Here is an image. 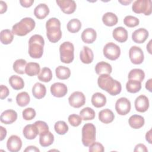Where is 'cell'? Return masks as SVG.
<instances>
[{
	"instance_id": "5bb4252c",
	"label": "cell",
	"mask_w": 152,
	"mask_h": 152,
	"mask_svg": "<svg viewBox=\"0 0 152 152\" xmlns=\"http://www.w3.org/2000/svg\"><path fill=\"white\" fill-rule=\"evenodd\" d=\"M67 92L66 86L62 83H55L50 87V93L56 97H62L66 94Z\"/></svg>"
},
{
	"instance_id": "681fc988",
	"label": "cell",
	"mask_w": 152,
	"mask_h": 152,
	"mask_svg": "<svg viewBox=\"0 0 152 152\" xmlns=\"http://www.w3.org/2000/svg\"><path fill=\"white\" fill-rule=\"evenodd\" d=\"M20 3L21 5L25 8L30 7L34 3L33 0H20Z\"/></svg>"
},
{
	"instance_id": "f5cc1de1",
	"label": "cell",
	"mask_w": 152,
	"mask_h": 152,
	"mask_svg": "<svg viewBox=\"0 0 152 152\" xmlns=\"http://www.w3.org/2000/svg\"><path fill=\"white\" fill-rule=\"evenodd\" d=\"M24 152H28V151H33V152H39L40 150L38 148H37L36 146L33 145H30L28 146L24 150Z\"/></svg>"
},
{
	"instance_id": "7a4b0ae2",
	"label": "cell",
	"mask_w": 152,
	"mask_h": 152,
	"mask_svg": "<svg viewBox=\"0 0 152 152\" xmlns=\"http://www.w3.org/2000/svg\"><path fill=\"white\" fill-rule=\"evenodd\" d=\"M46 36L52 43L58 42L62 37L61 22L56 18H50L46 23Z\"/></svg>"
},
{
	"instance_id": "6da1fadb",
	"label": "cell",
	"mask_w": 152,
	"mask_h": 152,
	"mask_svg": "<svg viewBox=\"0 0 152 152\" xmlns=\"http://www.w3.org/2000/svg\"><path fill=\"white\" fill-rule=\"evenodd\" d=\"M99 87L112 96L119 94L122 90L120 82L114 80L110 74H101L97 79Z\"/></svg>"
},
{
	"instance_id": "2e32d148",
	"label": "cell",
	"mask_w": 152,
	"mask_h": 152,
	"mask_svg": "<svg viewBox=\"0 0 152 152\" xmlns=\"http://www.w3.org/2000/svg\"><path fill=\"white\" fill-rule=\"evenodd\" d=\"M17 119V112L12 109H8L4 111L0 116L1 122L8 125L14 122Z\"/></svg>"
},
{
	"instance_id": "11a10c76",
	"label": "cell",
	"mask_w": 152,
	"mask_h": 152,
	"mask_svg": "<svg viewBox=\"0 0 152 152\" xmlns=\"http://www.w3.org/2000/svg\"><path fill=\"white\" fill-rule=\"evenodd\" d=\"M151 82H152V79L150 78L145 83V88L147 89L150 92L152 91V87H151Z\"/></svg>"
},
{
	"instance_id": "74e56055",
	"label": "cell",
	"mask_w": 152,
	"mask_h": 152,
	"mask_svg": "<svg viewBox=\"0 0 152 152\" xmlns=\"http://www.w3.org/2000/svg\"><path fill=\"white\" fill-rule=\"evenodd\" d=\"M81 28V23L77 18H73L69 20L67 24L68 30L72 33H75L80 31Z\"/></svg>"
},
{
	"instance_id": "d6a6232c",
	"label": "cell",
	"mask_w": 152,
	"mask_h": 152,
	"mask_svg": "<svg viewBox=\"0 0 152 152\" xmlns=\"http://www.w3.org/2000/svg\"><path fill=\"white\" fill-rule=\"evenodd\" d=\"M128 77L129 80H134L142 82L145 78V73L141 69L134 68L130 71Z\"/></svg>"
},
{
	"instance_id": "3957f363",
	"label": "cell",
	"mask_w": 152,
	"mask_h": 152,
	"mask_svg": "<svg viewBox=\"0 0 152 152\" xmlns=\"http://www.w3.org/2000/svg\"><path fill=\"white\" fill-rule=\"evenodd\" d=\"M45 40L39 34H34L28 40V54L32 58H40L43 53Z\"/></svg>"
},
{
	"instance_id": "d590c367",
	"label": "cell",
	"mask_w": 152,
	"mask_h": 152,
	"mask_svg": "<svg viewBox=\"0 0 152 152\" xmlns=\"http://www.w3.org/2000/svg\"><path fill=\"white\" fill-rule=\"evenodd\" d=\"M38 79L43 82L48 83L52 78V72L51 69L48 67L43 68L38 74Z\"/></svg>"
},
{
	"instance_id": "bcb514c9",
	"label": "cell",
	"mask_w": 152,
	"mask_h": 152,
	"mask_svg": "<svg viewBox=\"0 0 152 152\" xmlns=\"http://www.w3.org/2000/svg\"><path fill=\"white\" fill-rule=\"evenodd\" d=\"M104 150L103 145L99 142H93L90 146H89V151L91 152H103Z\"/></svg>"
},
{
	"instance_id": "ab89813d",
	"label": "cell",
	"mask_w": 152,
	"mask_h": 152,
	"mask_svg": "<svg viewBox=\"0 0 152 152\" xmlns=\"http://www.w3.org/2000/svg\"><path fill=\"white\" fill-rule=\"evenodd\" d=\"M80 116L84 121L92 120L95 118V112L91 107H86L80 112Z\"/></svg>"
},
{
	"instance_id": "9a60e30c",
	"label": "cell",
	"mask_w": 152,
	"mask_h": 152,
	"mask_svg": "<svg viewBox=\"0 0 152 152\" xmlns=\"http://www.w3.org/2000/svg\"><path fill=\"white\" fill-rule=\"evenodd\" d=\"M134 104L137 111L141 113L145 112L149 107L148 99L145 95H140L135 99Z\"/></svg>"
},
{
	"instance_id": "44dd1931",
	"label": "cell",
	"mask_w": 152,
	"mask_h": 152,
	"mask_svg": "<svg viewBox=\"0 0 152 152\" xmlns=\"http://www.w3.org/2000/svg\"><path fill=\"white\" fill-rule=\"evenodd\" d=\"M23 134L26 139L33 140L39 135V131L34 124H28L23 128Z\"/></svg>"
},
{
	"instance_id": "e0dca14e",
	"label": "cell",
	"mask_w": 152,
	"mask_h": 152,
	"mask_svg": "<svg viewBox=\"0 0 152 152\" xmlns=\"http://www.w3.org/2000/svg\"><path fill=\"white\" fill-rule=\"evenodd\" d=\"M148 37V31L144 28L135 30L132 34V40L137 43H144Z\"/></svg>"
},
{
	"instance_id": "30bf717a",
	"label": "cell",
	"mask_w": 152,
	"mask_h": 152,
	"mask_svg": "<svg viewBox=\"0 0 152 152\" xmlns=\"http://www.w3.org/2000/svg\"><path fill=\"white\" fill-rule=\"evenodd\" d=\"M129 57L131 62L135 65L142 63L144 56L142 49L138 46H133L129 50Z\"/></svg>"
},
{
	"instance_id": "9f6ffc18",
	"label": "cell",
	"mask_w": 152,
	"mask_h": 152,
	"mask_svg": "<svg viewBox=\"0 0 152 152\" xmlns=\"http://www.w3.org/2000/svg\"><path fill=\"white\" fill-rule=\"evenodd\" d=\"M131 2H132L131 0H129V1H119V2H120L121 4H122V5H127L129 4Z\"/></svg>"
},
{
	"instance_id": "4316f807",
	"label": "cell",
	"mask_w": 152,
	"mask_h": 152,
	"mask_svg": "<svg viewBox=\"0 0 152 152\" xmlns=\"http://www.w3.org/2000/svg\"><path fill=\"white\" fill-rule=\"evenodd\" d=\"M95 71L99 75L101 74H110L112 71V68L109 63L101 61L96 64Z\"/></svg>"
},
{
	"instance_id": "83f0119b",
	"label": "cell",
	"mask_w": 152,
	"mask_h": 152,
	"mask_svg": "<svg viewBox=\"0 0 152 152\" xmlns=\"http://www.w3.org/2000/svg\"><path fill=\"white\" fill-rule=\"evenodd\" d=\"M9 83L11 87L15 90H21L24 87V82L23 78L17 75H13L10 77Z\"/></svg>"
},
{
	"instance_id": "816d5d0a",
	"label": "cell",
	"mask_w": 152,
	"mask_h": 152,
	"mask_svg": "<svg viewBox=\"0 0 152 152\" xmlns=\"http://www.w3.org/2000/svg\"><path fill=\"white\" fill-rule=\"evenodd\" d=\"M0 141H2L7 135V130L5 128L1 126H0Z\"/></svg>"
},
{
	"instance_id": "f1b7e54d",
	"label": "cell",
	"mask_w": 152,
	"mask_h": 152,
	"mask_svg": "<svg viewBox=\"0 0 152 152\" xmlns=\"http://www.w3.org/2000/svg\"><path fill=\"white\" fill-rule=\"evenodd\" d=\"M102 21L106 26L112 27L117 24L118 21V18L116 15L114 13L111 12H107L103 15Z\"/></svg>"
},
{
	"instance_id": "f6af8a7d",
	"label": "cell",
	"mask_w": 152,
	"mask_h": 152,
	"mask_svg": "<svg viewBox=\"0 0 152 152\" xmlns=\"http://www.w3.org/2000/svg\"><path fill=\"white\" fill-rule=\"evenodd\" d=\"M68 122L71 124V125L73 126H79L81 122H82V118L80 115H76V114H71L68 116Z\"/></svg>"
},
{
	"instance_id": "7dc6e473",
	"label": "cell",
	"mask_w": 152,
	"mask_h": 152,
	"mask_svg": "<svg viewBox=\"0 0 152 152\" xmlns=\"http://www.w3.org/2000/svg\"><path fill=\"white\" fill-rule=\"evenodd\" d=\"M10 93L9 89L8 87L4 85H1V93H0V98L1 99H5Z\"/></svg>"
},
{
	"instance_id": "b9f144b4",
	"label": "cell",
	"mask_w": 152,
	"mask_h": 152,
	"mask_svg": "<svg viewBox=\"0 0 152 152\" xmlns=\"http://www.w3.org/2000/svg\"><path fill=\"white\" fill-rule=\"evenodd\" d=\"M125 25L128 27H134L139 24V19L132 15H127L124 19Z\"/></svg>"
},
{
	"instance_id": "ba28073f",
	"label": "cell",
	"mask_w": 152,
	"mask_h": 152,
	"mask_svg": "<svg viewBox=\"0 0 152 152\" xmlns=\"http://www.w3.org/2000/svg\"><path fill=\"white\" fill-rule=\"evenodd\" d=\"M103 52L104 56L108 59L115 61L119 58L121 55L120 48L113 42L106 44L103 48Z\"/></svg>"
},
{
	"instance_id": "f546056e",
	"label": "cell",
	"mask_w": 152,
	"mask_h": 152,
	"mask_svg": "<svg viewBox=\"0 0 152 152\" xmlns=\"http://www.w3.org/2000/svg\"><path fill=\"white\" fill-rule=\"evenodd\" d=\"M53 141L54 135L49 131L39 135V142L40 145L43 147H46L50 145Z\"/></svg>"
},
{
	"instance_id": "8992f818",
	"label": "cell",
	"mask_w": 152,
	"mask_h": 152,
	"mask_svg": "<svg viewBox=\"0 0 152 152\" xmlns=\"http://www.w3.org/2000/svg\"><path fill=\"white\" fill-rule=\"evenodd\" d=\"M82 142L86 147H89L96 140V127L91 123H87L82 128Z\"/></svg>"
},
{
	"instance_id": "f907efd6",
	"label": "cell",
	"mask_w": 152,
	"mask_h": 152,
	"mask_svg": "<svg viewBox=\"0 0 152 152\" xmlns=\"http://www.w3.org/2000/svg\"><path fill=\"white\" fill-rule=\"evenodd\" d=\"M7 10V5L6 2L2 1H0V13L1 14L4 13L5 12H6Z\"/></svg>"
},
{
	"instance_id": "f35d334b",
	"label": "cell",
	"mask_w": 152,
	"mask_h": 152,
	"mask_svg": "<svg viewBox=\"0 0 152 152\" xmlns=\"http://www.w3.org/2000/svg\"><path fill=\"white\" fill-rule=\"evenodd\" d=\"M27 65V62L23 59H17L13 64L14 71L19 74H23L25 73V69Z\"/></svg>"
},
{
	"instance_id": "db71d44e",
	"label": "cell",
	"mask_w": 152,
	"mask_h": 152,
	"mask_svg": "<svg viewBox=\"0 0 152 152\" xmlns=\"http://www.w3.org/2000/svg\"><path fill=\"white\" fill-rule=\"evenodd\" d=\"M145 140L148 141L149 144H151V129H150L148 132H147L145 134Z\"/></svg>"
},
{
	"instance_id": "d6986e66",
	"label": "cell",
	"mask_w": 152,
	"mask_h": 152,
	"mask_svg": "<svg viewBox=\"0 0 152 152\" xmlns=\"http://www.w3.org/2000/svg\"><path fill=\"white\" fill-rule=\"evenodd\" d=\"M80 58L81 61L86 64H88L92 62L94 59V54L91 49L84 46L80 52Z\"/></svg>"
},
{
	"instance_id": "ee69618b",
	"label": "cell",
	"mask_w": 152,
	"mask_h": 152,
	"mask_svg": "<svg viewBox=\"0 0 152 152\" xmlns=\"http://www.w3.org/2000/svg\"><path fill=\"white\" fill-rule=\"evenodd\" d=\"M22 115L24 119L26 121H30L33 119L36 116V113L34 109L31 107H28L23 110Z\"/></svg>"
},
{
	"instance_id": "8d00e7d4",
	"label": "cell",
	"mask_w": 152,
	"mask_h": 152,
	"mask_svg": "<svg viewBox=\"0 0 152 152\" xmlns=\"http://www.w3.org/2000/svg\"><path fill=\"white\" fill-rule=\"evenodd\" d=\"M30 101V97L29 94L26 92L23 91L18 93L16 96V102L18 106L21 107H24L27 106Z\"/></svg>"
},
{
	"instance_id": "e575fe53",
	"label": "cell",
	"mask_w": 152,
	"mask_h": 152,
	"mask_svg": "<svg viewBox=\"0 0 152 152\" xmlns=\"http://www.w3.org/2000/svg\"><path fill=\"white\" fill-rule=\"evenodd\" d=\"M14 39L12 31L9 29L2 30L0 33V40L2 44L8 45L11 43Z\"/></svg>"
},
{
	"instance_id": "484cf974",
	"label": "cell",
	"mask_w": 152,
	"mask_h": 152,
	"mask_svg": "<svg viewBox=\"0 0 152 152\" xmlns=\"http://www.w3.org/2000/svg\"><path fill=\"white\" fill-rule=\"evenodd\" d=\"M106 96L101 93H95L91 97V103L92 104L97 108L104 106L106 103Z\"/></svg>"
},
{
	"instance_id": "836d02e7",
	"label": "cell",
	"mask_w": 152,
	"mask_h": 152,
	"mask_svg": "<svg viewBox=\"0 0 152 152\" xmlns=\"http://www.w3.org/2000/svg\"><path fill=\"white\" fill-rule=\"evenodd\" d=\"M126 88L131 93H136L141 88V82L134 80H129L126 84Z\"/></svg>"
},
{
	"instance_id": "5b68a950",
	"label": "cell",
	"mask_w": 152,
	"mask_h": 152,
	"mask_svg": "<svg viewBox=\"0 0 152 152\" xmlns=\"http://www.w3.org/2000/svg\"><path fill=\"white\" fill-rule=\"evenodd\" d=\"M74 47L70 42H64L59 46L60 59L65 64L71 63L74 58Z\"/></svg>"
},
{
	"instance_id": "1f68e13d",
	"label": "cell",
	"mask_w": 152,
	"mask_h": 152,
	"mask_svg": "<svg viewBox=\"0 0 152 152\" xmlns=\"http://www.w3.org/2000/svg\"><path fill=\"white\" fill-rule=\"evenodd\" d=\"M56 76L60 80H66L71 75V71L69 68L64 66H58L55 69Z\"/></svg>"
},
{
	"instance_id": "60d3db41",
	"label": "cell",
	"mask_w": 152,
	"mask_h": 152,
	"mask_svg": "<svg viewBox=\"0 0 152 152\" xmlns=\"http://www.w3.org/2000/svg\"><path fill=\"white\" fill-rule=\"evenodd\" d=\"M54 128L55 132L59 135H64L68 131V126L65 122L59 121L55 124Z\"/></svg>"
},
{
	"instance_id": "4dcf8cb0",
	"label": "cell",
	"mask_w": 152,
	"mask_h": 152,
	"mask_svg": "<svg viewBox=\"0 0 152 152\" xmlns=\"http://www.w3.org/2000/svg\"><path fill=\"white\" fill-rule=\"evenodd\" d=\"M40 71V65L38 63L36 62H28L27 64L25 73L30 77L38 75Z\"/></svg>"
},
{
	"instance_id": "8fae6325",
	"label": "cell",
	"mask_w": 152,
	"mask_h": 152,
	"mask_svg": "<svg viewBox=\"0 0 152 152\" xmlns=\"http://www.w3.org/2000/svg\"><path fill=\"white\" fill-rule=\"evenodd\" d=\"M69 104L74 108H79L86 103V97L81 91L73 92L68 98Z\"/></svg>"
},
{
	"instance_id": "6f0895ef",
	"label": "cell",
	"mask_w": 152,
	"mask_h": 152,
	"mask_svg": "<svg viewBox=\"0 0 152 152\" xmlns=\"http://www.w3.org/2000/svg\"><path fill=\"white\" fill-rule=\"evenodd\" d=\"M151 40H150V42H148V44L147 45V49L149 53H150V54H151Z\"/></svg>"
},
{
	"instance_id": "d4e9b609",
	"label": "cell",
	"mask_w": 152,
	"mask_h": 152,
	"mask_svg": "<svg viewBox=\"0 0 152 152\" xmlns=\"http://www.w3.org/2000/svg\"><path fill=\"white\" fill-rule=\"evenodd\" d=\"M32 93L36 99H42L45 96L46 93V87L40 83H36L32 88Z\"/></svg>"
},
{
	"instance_id": "ffe728a7",
	"label": "cell",
	"mask_w": 152,
	"mask_h": 152,
	"mask_svg": "<svg viewBox=\"0 0 152 152\" xmlns=\"http://www.w3.org/2000/svg\"><path fill=\"white\" fill-rule=\"evenodd\" d=\"M97 37V33L95 30L92 28H86L81 34V39L86 43H93Z\"/></svg>"
},
{
	"instance_id": "4fadbf2b",
	"label": "cell",
	"mask_w": 152,
	"mask_h": 152,
	"mask_svg": "<svg viewBox=\"0 0 152 152\" xmlns=\"http://www.w3.org/2000/svg\"><path fill=\"white\" fill-rule=\"evenodd\" d=\"M56 2L62 12L66 14H72L76 10L77 5L73 0H56Z\"/></svg>"
},
{
	"instance_id": "7c38bea8",
	"label": "cell",
	"mask_w": 152,
	"mask_h": 152,
	"mask_svg": "<svg viewBox=\"0 0 152 152\" xmlns=\"http://www.w3.org/2000/svg\"><path fill=\"white\" fill-rule=\"evenodd\" d=\"M22 147V141L21 138L16 135H12L9 137L7 142V147L10 152H18Z\"/></svg>"
},
{
	"instance_id": "7402d4cb",
	"label": "cell",
	"mask_w": 152,
	"mask_h": 152,
	"mask_svg": "<svg viewBox=\"0 0 152 152\" xmlns=\"http://www.w3.org/2000/svg\"><path fill=\"white\" fill-rule=\"evenodd\" d=\"M49 13V8L45 4H40L37 5L34 10L35 17L40 20L46 18Z\"/></svg>"
},
{
	"instance_id": "603a6c76",
	"label": "cell",
	"mask_w": 152,
	"mask_h": 152,
	"mask_svg": "<svg viewBox=\"0 0 152 152\" xmlns=\"http://www.w3.org/2000/svg\"><path fill=\"white\" fill-rule=\"evenodd\" d=\"M114 118V113L109 109L102 110L99 113V119L104 124H107L111 123L113 121Z\"/></svg>"
},
{
	"instance_id": "7bdbcfd3",
	"label": "cell",
	"mask_w": 152,
	"mask_h": 152,
	"mask_svg": "<svg viewBox=\"0 0 152 152\" xmlns=\"http://www.w3.org/2000/svg\"><path fill=\"white\" fill-rule=\"evenodd\" d=\"M34 124L38 129L39 135L49 132V126L45 122L42 121H37L35 122Z\"/></svg>"
},
{
	"instance_id": "ac0fdd59",
	"label": "cell",
	"mask_w": 152,
	"mask_h": 152,
	"mask_svg": "<svg viewBox=\"0 0 152 152\" xmlns=\"http://www.w3.org/2000/svg\"><path fill=\"white\" fill-rule=\"evenodd\" d=\"M113 37L120 43H124L128 39V31L122 27H118L115 28L112 32Z\"/></svg>"
},
{
	"instance_id": "9c48e42d",
	"label": "cell",
	"mask_w": 152,
	"mask_h": 152,
	"mask_svg": "<svg viewBox=\"0 0 152 152\" xmlns=\"http://www.w3.org/2000/svg\"><path fill=\"white\" fill-rule=\"evenodd\" d=\"M131 102L126 97H121L115 103V110L120 115H126L131 110Z\"/></svg>"
},
{
	"instance_id": "cb8c5ba5",
	"label": "cell",
	"mask_w": 152,
	"mask_h": 152,
	"mask_svg": "<svg viewBox=\"0 0 152 152\" xmlns=\"http://www.w3.org/2000/svg\"><path fill=\"white\" fill-rule=\"evenodd\" d=\"M129 125L134 129H140L143 126L145 123L144 118L138 115H133L129 118Z\"/></svg>"
},
{
	"instance_id": "52a82bcc",
	"label": "cell",
	"mask_w": 152,
	"mask_h": 152,
	"mask_svg": "<svg viewBox=\"0 0 152 152\" xmlns=\"http://www.w3.org/2000/svg\"><path fill=\"white\" fill-rule=\"evenodd\" d=\"M132 10L136 14L143 13L145 15H149L152 11L151 1L137 0L133 2Z\"/></svg>"
},
{
	"instance_id": "c3c4849f",
	"label": "cell",
	"mask_w": 152,
	"mask_h": 152,
	"mask_svg": "<svg viewBox=\"0 0 152 152\" xmlns=\"http://www.w3.org/2000/svg\"><path fill=\"white\" fill-rule=\"evenodd\" d=\"M134 152H147L148 149L146 147V146L143 144H137L134 150Z\"/></svg>"
},
{
	"instance_id": "277c9868",
	"label": "cell",
	"mask_w": 152,
	"mask_h": 152,
	"mask_svg": "<svg viewBox=\"0 0 152 152\" xmlns=\"http://www.w3.org/2000/svg\"><path fill=\"white\" fill-rule=\"evenodd\" d=\"M35 26L36 23L33 18L25 17L12 26V33L17 36H24L31 31L34 28Z\"/></svg>"
}]
</instances>
